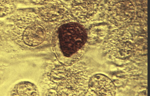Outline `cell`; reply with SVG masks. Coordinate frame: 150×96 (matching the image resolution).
<instances>
[{"label": "cell", "mask_w": 150, "mask_h": 96, "mask_svg": "<svg viewBox=\"0 0 150 96\" xmlns=\"http://www.w3.org/2000/svg\"><path fill=\"white\" fill-rule=\"evenodd\" d=\"M103 47L107 54L117 59L129 57L135 50L132 35L127 28H116L112 30L106 37Z\"/></svg>", "instance_id": "obj_5"}, {"label": "cell", "mask_w": 150, "mask_h": 96, "mask_svg": "<svg viewBox=\"0 0 150 96\" xmlns=\"http://www.w3.org/2000/svg\"><path fill=\"white\" fill-rule=\"evenodd\" d=\"M28 3H30L36 5H39L43 2L46 0H20Z\"/></svg>", "instance_id": "obj_12"}, {"label": "cell", "mask_w": 150, "mask_h": 96, "mask_svg": "<svg viewBox=\"0 0 150 96\" xmlns=\"http://www.w3.org/2000/svg\"><path fill=\"white\" fill-rule=\"evenodd\" d=\"M108 28L105 25L92 26L87 31L88 43H94L103 39L107 34Z\"/></svg>", "instance_id": "obj_10"}, {"label": "cell", "mask_w": 150, "mask_h": 96, "mask_svg": "<svg viewBox=\"0 0 150 96\" xmlns=\"http://www.w3.org/2000/svg\"><path fill=\"white\" fill-rule=\"evenodd\" d=\"M68 0H70H70H67V1H68Z\"/></svg>", "instance_id": "obj_13"}, {"label": "cell", "mask_w": 150, "mask_h": 96, "mask_svg": "<svg viewBox=\"0 0 150 96\" xmlns=\"http://www.w3.org/2000/svg\"><path fill=\"white\" fill-rule=\"evenodd\" d=\"M132 0H111L105 11V18L116 28H127L137 19L138 11Z\"/></svg>", "instance_id": "obj_4"}, {"label": "cell", "mask_w": 150, "mask_h": 96, "mask_svg": "<svg viewBox=\"0 0 150 96\" xmlns=\"http://www.w3.org/2000/svg\"><path fill=\"white\" fill-rule=\"evenodd\" d=\"M87 31L76 21H69L58 26L54 31L52 46L59 63L70 65L78 62L87 47Z\"/></svg>", "instance_id": "obj_2"}, {"label": "cell", "mask_w": 150, "mask_h": 96, "mask_svg": "<svg viewBox=\"0 0 150 96\" xmlns=\"http://www.w3.org/2000/svg\"><path fill=\"white\" fill-rule=\"evenodd\" d=\"M116 89L112 81L106 76L97 74L91 76L86 95H115Z\"/></svg>", "instance_id": "obj_8"}, {"label": "cell", "mask_w": 150, "mask_h": 96, "mask_svg": "<svg viewBox=\"0 0 150 96\" xmlns=\"http://www.w3.org/2000/svg\"><path fill=\"white\" fill-rule=\"evenodd\" d=\"M35 11L43 20L56 26L67 22L75 21L68 6L61 0H46L38 5Z\"/></svg>", "instance_id": "obj_7"}, {"label": "cell", "mask_w": 150, "mask_h": 96, "mask_svg": "<svg viewBox=\"0 0 150 96\" xmlns=\"http://www.w3.org/2000/svg\"><path fill=\"white\" fill-rule=\"evenodd\" d=\"M59 64L53 67L46 75L48 94L54 95H86L91 76L85 67L78 62L69 66Z\"/></svg>", "instance_id": "obj_3"}, {"label": "cell", "mask_w": 150, "mask_h": 96, "mask_svg": "<svg viewBox=\"0 0 150 96\" xmlns=\"http://www.w3.org/2000/svg\"><path fill=\"white\" fill-rule=\"evenodd\" d=\"M13 95L19 96H39L38 88L34 84L29 81L20 82L15 87Z\"/></svg>", "instance_id": "obj_9"}, {"label": "cell", "mask_w": 150, "mask_h": 96, "mask_svg": "<svg viewBox=\"0 0 150 96\" xmlns=\"http://www.w3.org/2000/svg\"><path fill=\"white\" fill-rule=\"evenodd\" d=\"M68 6L74 20L85 27L105 15L103 0H71Z\"/></svg>", "instance_id": "obj_6"}, {"label": "cell", "mask_w": 150, "mask_h": 96, "mask_svg": "<svg viewBox=\"0 0 150 96\" xmlns=\"http://www.w3.org/2000/svg\"><path fill=\"white\" fill-rule=\"evenodd\" d=\"M6 26L11 32L20 35L24 45L32 49L52 45L56 26L43 20L35 11L16 9L8 17Z\"/></svg>", "instance_id": "obj_1"}, {"label": "cell", "mask_w": 150, "mask_h": 96, "mask_svg": "<svg viewBox=\"0 0 150 96\" xmlns=\"http://www.w3.org/2000/svg\"><path fill=\"white\" fill-rule=\"evenodd\" d=\"M16 9L15 0H0V18L8 17Z\"/></svg>", "instance_id": "obj_11"}]
</instances>
